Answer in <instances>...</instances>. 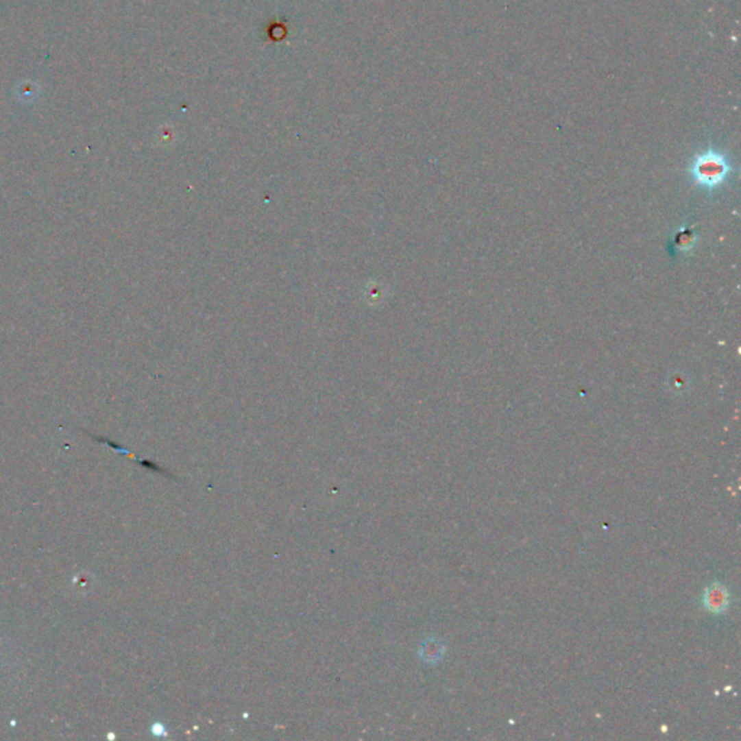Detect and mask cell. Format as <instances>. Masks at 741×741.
Wrapping results in <instances>:
<instances>
[{
    "label": "cell",
    "instance_id": "obj_1",
    "mask_svg": "<svg viewBox=\"0 0 741 741\" xmlns=\"http://www.w3.org/2000/svg\"><path fill=\"white\" fill-rule=\"evenodd\" d=\"M731 165L720 151L707 149L698 154L689 165V177L692 183L708 193L720 189L730 175Z\"/></svg>",
    "mask_w": 741,
    "mask_h": 741
},
{
    "label": "cell",
    "instance_id": "obj_2",
    "mask_svg": "<svg viewBox=\"0 0 741 741\" xmlns=\"http://www.w3.org/2000/svg\"><path fill=\"white\" fill-rule=\"evenodd\" d=\"M702 604L712 614H722L730 607V591L722 583L714 582L704 592Z\"/></svg>",
    "mask_w": 741,
    "mask_h": 741
},
{
    "label": "cell",
    "instance_id": "obj_3",
    "mask_svg": "<svg viewBox=\"0 0 741 741\" xmlns=\"http://www.w3.org/2000/svg\"><path fill=\"white\" fill-rule=\"evenodd\" d=\"M695 243H696V236L694 230L691 229H682L673 236V245L676 248L675 251H679V252L691 251L695 246Z\"/></svg>",
    "mask_w": 741,
    "mask_h": 741
},
{
    "label": "cell",
    "instance_id": "obj_4",
    "mask_svg": "<svg viewBox=\"0 0 741 741\" xmlns=\"http://www.w3.org/2000/svg\"><path fill=\"white\" fill-rule=\"evenodd\" d=\"M444 653H445L444 644H441L439 640H435V639L426 640L423 647H422V656L428 663L439 661L441 657H444Z\"/></svg>",
    "mask_w": 741,
    "mask_h": 741
}]
</instances>
